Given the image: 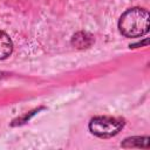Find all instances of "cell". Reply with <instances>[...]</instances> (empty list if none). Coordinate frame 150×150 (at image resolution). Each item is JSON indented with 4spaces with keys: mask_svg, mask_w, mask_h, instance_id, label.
I'll return each mask as SVG.
<instances>
[{
    "mask_svg": "<svg viewBox=\"0 0 150 150\" xmlns=\"http://www.w3.org/2000/svg\"><path fill=\"white\" fill-rule=\"evenodd\" d=\"M124 121L116 117L109 116H98L94 117L89 123V130L98 136V137H111L118 134V131L123 128Z\"/></svg>",
    "mask_w": 150,
    "mask_h": 150,
    "instance_id": "cell-2",
    "label": "cell"
},
{
    "mask_svg": "<svg viewBox=\"0 0 150 150\" xmlns=\"http://www.w3.org/2000/svg\"><path fill=\"white\" fill-rule=\"evenodd\" d=\"M12 49H13V43L11 38L5 32L0 30V60H4L7 56H9Z\"/></svg>",
    "mask_w": 150,
    "mask_h": 150,
    "instance_id": "cell-3",
    "label": "cell"
},
{
    "mask_svg": "<svg viewBox=\"0 0 150 150\" xmlns=\"http://www.w3.org/2000/svg\"><path fill=\"white\" fill-rule=\"evenodd\" d=\"M146 137H132V138H127L124 142H123V146H135V145H137V146H144V148H146L144 144H142V141L143 139H145Z\"/></svg>",
    "mask_w": 150,
    "mask_h": 150,
    "instance_id": "cell-4",
    "label": "cell"
},
{
    "mask_svg": "<svg viewBox=\"0 0 150 150\" xmlns=\"http://www.w3.org/2000/svg\"><path fill=\"white\" fill-rule=\"evenodd\" d=\"M149 13L144 8L134 7L125 11L118 21L120 32L127 38H138L149 30Z\"/></svg>",
    "mask_w": 150,
    "mask_h": 150,
    "instance_id": "cell-1",
    "label": "cell"
}]
</instances>
